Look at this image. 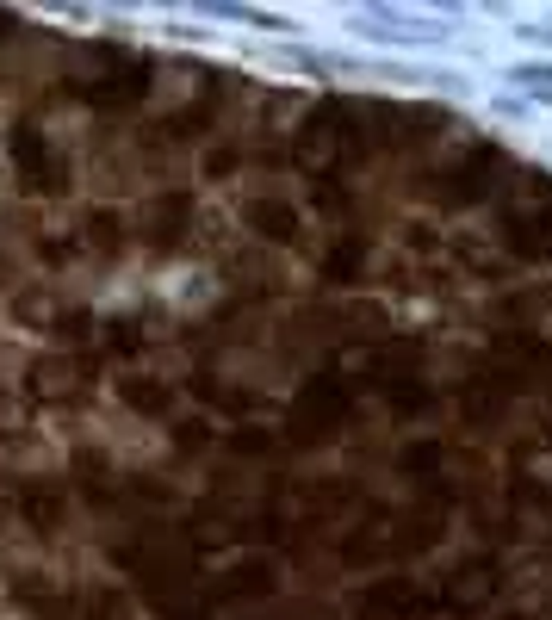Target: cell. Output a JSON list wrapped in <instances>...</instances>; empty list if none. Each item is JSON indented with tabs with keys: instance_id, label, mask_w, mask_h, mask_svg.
<instances>
[{
	"instance_id": "1",
	"label": "cell",
	"mask_w": 552,
	"mask_h": 620,
	"mask_svg": "<svg viewBox=\"0 0 552 620\" xmlns=\"http://www.w3.org/2000/svg\"><path fill=\"white\" fill-rule=\"evenodd\" d=\"M248 217H255L261 236H292V211H286V205H255Z\"/></svg>"
}]
</instances>
